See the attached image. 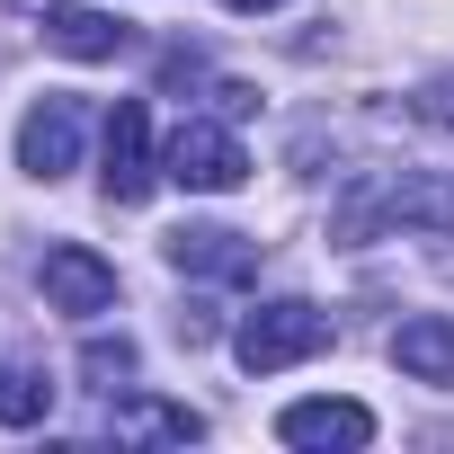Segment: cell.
Segmentation results:
<instances>
[{
	"label": "cell",
	"mask_w": 454,
	"mask_h": 454,
	"mask_svg": "<svg viewBox=\"0 0 454 454\" xmlns=\"http://www.w3.org/2000/svg\"><path fill=\"white\" fill-rule=\"evenodd\" d=\"M223 10H241V19H259V10H286V0H223Z\"/></svg>",
	"instance_id": "5bb4252c"
},
{
	"label": "cell",
	"mask_w": 454,
	"mask_h": 454,
	"mask_svg": "<svg viewBox=\"0 0 454 454\" xmlns=\"http://www.w3.org/2000/svg\"><path fill=\"white\" fill-rule=\"evenodd\" d=\"M410 116H419V125H454V72H436V81L410 98Z\"/></svg>",
	"instance_id": "4fadbf2b"
},
{
	"label": "cell",
	"mask_w": 454,
	"mask_h": 454,
	"mask_svg": "<svg viewBox=\"0 0 454 454\" xmlns=\"http://www.w3.org/2000/svg\"><path fill=\"white\" fill-rule=\"evenodd\" d=\"M19 169L45 178V187H54L63 169H81V98L54 90V98H36V107L19 116Z\"/></svg>",
	"instance_id": "5b68a950"
},
{
	"label": "cell",
	"mask_w": 454,
	"mask_h": 454,
	"mask_svg": "<svg viewBox=\"0 0 454 454\" xmlns=\"http://www.w3.org/2000/svg\"><path fill=\"white\" fill-rule=\"evenodd\" d=\"M152 178H160L152 107H143V98H116V107H107V169H98V187H107V205H143Z\"/></svg>",
	"instance_id": "3957f363"
},
{
	"label": "cell",
	"mask_w": 454,
	"mask_h": 454,
	"mask_svg": "<svg viewBox=\"0 0 454 454\" xmlns=\"http://www.w3.org/2000/svg\"><path fill=\"white\" fill-rule=\"evenodd\" d=\"M45 303L72 312V321H90V312L116 303V268H107L90 241H54V250H45Z\"/></svg>",
	"instance_id": "8992f818"
},
{
	"label": "cell",
	"mask_w": 454,
	"mask_h": 454,
	"mask_svg": "<svg viewBox=\"0 0 454 454\" xmlns=\"http://www.w3.org/2000/svg\"><path fill=\"white\" fill-rule=\"evenodd\" d=\"M54 419V383L36 365H0V427H45Z\"/></svg>",
	"instance_id": "8fae6325"
},
{
	"label": "cell",
	"mask_w": 454,
	"mask_h": 454,
	"mask_svg": "<svg viewBox=\"0 0 454 454\" xmlns=\"http://www.w3.org/2000/svg\"><path fill=\"white\" fill-rule=\"evenodd\" d=\"M392 365H401L410 383H454V321H445V312L401 321V330H392Z\"/></svg>",
	"instance_id": "30bf717a"
},
{
	"label": "cell",
	"mask_w": 454,
	"mask_h": 454,
	"mask_svg": "<svg viewBox=\"0 0 454 454\" xmlns=\"http://www.w3.org/2000/svg\"><path fill=\"white\" fill-rule=\"evenodd\" d=\"M160 259L178 277H205V286H250L259 277V241L223 232V223H178V232L160 241Z\"/></svg>",
	"instance_id": "277c9868"
},
{
	"label": "cell",
	"mask_w": 454,
	"mask_h": 454,
	"mask_svg": "<svg viewBox=\"0 0 454 454\" xmlns=\"http://www.w3.org/2000/svg\"><path fill=\"white\" fill-rule=\"evenodd\" d=\"M160 178H178L187 196H232L250 178V152L232 143V125H214V116H187L160 152Z\"/></svg>",
	"instance_id": "7a4b0ae2"
},
{
	"label": "cell",
	"mask_w": 454,
	"mask_h": 454,
	"mask_svg": "<svg viewBox=\"0 0 454 454\" xmlns=\"http://www.w3.org/2000/svg\"><path fill=\"white\" fill-rule=\"evenodd\" d=\"M81 374H90V392H125L134 383V339H90L81 348Z\"/></svg>",
	"instance_id": "7c38bea8"
},
{
	"label": "cell",
	"mask_w": 454,
	"mask_h": 454,
	"mask_svg": "<svg viewBox=\"0 0 454 454\" xmlns=\"http://www.w3.org/2000/svg\"><path fill=\"white\" fill-rule=\"evenodd\" d=\"M107 436H116V445H196V436H205V419H196V410H178V401H143V392H134V401H116V410H107Z\"/></svg>",
	"instance_id": "9c48e42d"
},
{
	"label": "cell",
	"mask_w": 454,
	"mask_h": 454,
	"mask_svg": "<svg viewBox=\"0 0 454 454\" xmlns=\"http://www.w3.org/2000/svg\"><path fill=\"white\" fill-rule=\"evenodd\" d=\"M277 436H286V445H312V454H330V445H374V410H365V401H294V410H277Z\"/></svg>",
	"instance_id": "52a82bcc"
},
{
	"label": "cell",
	"mask_w": 454,
	"mask_h": 454,
	"mask_svg": "<svg viewBox=\"0 0 454 454\" xmlns=\"http://www.w3.org/2000/svg\"><path fill=\"white\" fill-rule=\"evenodd\" d=\"M321 348H330V312L303 303V294H277V303H259V312L232 330V356H241L250 374H286V365H303V356H321Z\"/></svg>",
	"instance_id": "6da1fadb"
},
{
	"label": "cell",
	"mask_w": 454,
	"mask_h": 454,
	"mask_svg": "<svg viewBox=\"0 0 454 454\" xmlns=\"http://www.w3.org/2000/svg\"><path fill=\"white\" fill-rule=\"evenodd\" d=\"M45 45L72 54V63H116L125 54V19L90 10V0H54V10H45Z\"/></svg>",
	"instance_id": "ba28073f"
}]
</instances>
